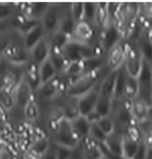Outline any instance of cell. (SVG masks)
<instances>
[{
  "mask_svg": "<svg viewBox=\"0 0 152 159\" xmlns=\"http://www.w3.org/2000/svg\"><path fill=\"white\" fill-rule=\"evenodd\" d=\"M109 116L114 123L115 131L124 135L131 128L132 116L130 107L127 106L122 100H113Z\"/></svg>",
  "mask_w": 152,
  "mask_h": 159,
  "instance_id": "obj_1",
  "label": "cell"
},
{
  "mask_svg": "<svg viewBox=\"0 0 152 159\" xmlns=\"http://www.w3.org/2000/svg\"><path fill=\"white\" fill-rule=\"evenodd\" d=\"M60 52L68 62L81 61L97 56L94 53L93 48L87 43H81L73 39L69 40Z\"/></svg>",
  "mask_w": 152,
  "mask_h": 159,
  "instance_id": "obj_2",
  "label": "cell"
},
{
  "mask_svg": "<svg viewBox=\"0 0 152 159\" xmlns=\"http://www.w3.org/2000/svg\"><path fill=\"white\" fill-rule=\"evenodd\" d=\"M53 143L73 149L79 147L81 143L74 133L70 121L64 118L61 119L58 124Z\"/></svg>",
  "mask_w": 152,
  "mask_h": 159,
  "instance_id": "obj_3",
  "label": "cell"
},
{
  "mask_svg": "<svg viewBox=\"0 0 152 159\" xmlns=\"http://www.w3.org/2000/svg\"><path fill=\"white\" fill-rule=\"evenodd\" d=\"M139 92L137 97L149 106L152 105V66L143 59V64L137 78Z\"/></svg>",
  "mask_w": 152,
  "mask_h": 159,
  "instance_id": "obj_4",
  "label": "cell"
},
{
  "mask_svg": "<svg viewBox=\"0 0 152 159\" xmlns=\"http://www.w3.org/2000/svg\"><path fill=\"white\" fill-rule=\"evenodd\" d=\"M98 79L97 72L84 74L69 86L67 93L70 98H79L95 87Z\"/></svg>",
  "mask_w": 152,
  "mask_h": 159,
  "instance_id": "obj_5",
  "label": "cell"
},
{
  "mask_svg": "<svg viewBox=\"0 0 152 159\" xmlns=\"http://www.w3.org/2000/svg\"><path fill=\"white\" fill-rule=\"evenodd\" d=\"M64 13L58 4H49L40 21L46 33H53L58 29Z\"/></svg>",
  "mask_w": 152,
  "mask_h": 159,
  "instance_id": "obj_6",
  "label": "cell"
},
{
  "mask_svg": "<svg viewBox=\"0 0 152 159\" xmlns=\"http://www.w3.org/2000/svg\"><path fill=\"white\" fill-rule=\"evenodd\" d=\"M99 94V87H94L77 99V107L80 115L87 116L93 112L96 106Z\"/></svg>",
  "mask_w": 152,
  "mask_h": 159,
  "instance_id": "obj_7",
  "label": "cell"
},
{
  "mask_svg": "<svg viewBox=\"0 0 152 159\" xmlns=\"http://www.w3.org/2000/svg\"><path fill=\"white\" fill-rule=\"evenodd\" d=\"M143 64V58L139 51L131 49L126 55L124 68L127 74L135 79H137Z\"/></svg>",
  "mask_w": 152,
  "mask_h": 159,
  "instance_id": "obj_8",
  "label": "cell"
},
{
  "mask_svg": "<svg viewBox=\"0 0 152 159\" xmlns=\"http://www.w3.org/2000/svg\"><path fill=\"white\" fill-rule=\"evenodd\" d=\"M141 139L142 137L138 135H134L128 131L124 135L122 146V159H134Z\"/></svg>",
  "mask_w": 152,
  "mask_h": 159,
  "instance_id": "obj_9",
  "label": "cell"
},
{
  "mask_svg": "<svg viewBox=\"0 0 152 159\" xmlns=\"http://www.w3.org/2000/svg\"><path fill=\"white\" fill-rule=\"evenodd\" d=\"M51 50V48L49 40L47 39L45 36L36 43L29 52L33 62L39 66L40 64L49 58Z\"/></svg>",
  "mask_w": 152,
  "mask_h": 159,
  "instance_id": "obj_10",
  "label": "cell"
},
{
  "mask_svg": "<svg viewBox=\"0 0 152 159\" xmlns=\"http://www.w3.org/2000/svg\"><path fill=\"white\" fill-rule=\"evenodd\" d=\"M69 121L74 133L79 139L80 143L89 138L92 123L86 116L79 115Z\"/></svg>",
  "mask_w": 152,
  "mask_h": 159,
  "instance_id": "obj_11",
  "label": "cell"
},
{
  "mask_svg": "<svg viewBox=\"0 0 152 159\" xmlns=\"http://www.w3.org/2000/svg\"><path fill=\"white\" fill-rule=\"evenodd\" d=\"M88 139L82 141L80 143V147L83 159H102L105 156V152L99 144H98L90 139V140L88 141Z\"/></svg>",
  "mask_w": 152,
  "mask_h": 159,
  "instance_id": "obj_12",
  "label": "cell"
},
{
  "mask_svg": "<svg viewBox=\"0 0 152 159\" xmlns=\"http://www.w3.org/2000/svg\"><path fill=\"white\" fill-rule=\"evenodd\" d=\"M45 33L46 32L40 21L27 30L24 40L27 49L29 51L40 40L45 37Z\"/></svg>",
  "mask_w": 152,
  "mask_h": 159,
  "instance_id": "obj_13",
  "label": "cell"
},
{
  "mask_svg": "<svg viewBox=\"0 0 152 159\" xmlns=\"http://www.w3.org/2000/svg\"><path fill=\"white\" fill-rule=\"evenodd\" d=\"M57 71L53 66L52 62L48 59L40 64L38 68V84L40 87L45 85L54 79Z\"/></svg>",
  "mask_w": 152,
  "mask_h": 159,
  "instance_id": "obj_14",
  "label": "cell"
},
{
  "mask_svg": "<svg viewBox=\"0 0 152 159\" xmlns=\"http://www.w3.org/2000/svg\"><path fill=\"white\" fill-rule=\"evenodd\" d=\"M123 136V134L115 131L111 134L107 136L103 144L110 154L120 158H122L121 155Z\"/></svg>",
  "mask_w": 152,
  "mask_h": 159,
  "instance_id": "obj_15",
  "label": "cell"
},
{
  "mask_svg": "<svg viewBox=\"0 0 152 159\" xmlns=\"http://www.w3.org/2000/svg\"><path fill=\"white\" fill-rule=\"evenodd\" d=\"M109 52V53L108 58V65L113 69V71H116L122 66V62L125 60L126 52L124 48L118 43Z\"/></svg>",
  "mask_w": 152,
  "mask_h": 159,
  "instance_id": "obj_16",
  "label": "cell"
},
{
  "mask_svg": "<svg viewBox=\"0 0 152 159\" xmlns=\"http://www.w3.org/2000/svg\"><path fill=\"white\" fill-rule=\"evenodd\" d=\"M72 35L74 38L73 40L81 43H87L92 37V28L86 21H81L76 23Z\"/></svg>",
  "mask_w": 152,
  "mask_h": 159,
  "instance_id": "obj_17",
  "label": "cell"
},
{
  "mask_svg": "<svg viewBox=\"0 0 152 159\" xmlns=\"http://www.w3.org/2000/svg\"><path fill=\"white\" fill-rule=\"evenodd\" d=\"M127 75L124 66H122L117 70L113 99L122 100V97L125 95Z\"/></svg>",
  "mask_w": 152,
  "mask_h": 159,
  "instance_id": "obj_18",
  "label": "cell"
},
{
  "mask_svg": "<svg viewBox=\"0 0 152 159\" xmlns=\"http://www.w3.org/2000/svg\"><path fill=\"white\" fill-rule=\"evenodd\" d=\"M149 106L138 97L132 99L130 111L132 118L139 122L146 120Z\"/></svg>",
  "mask_w": 152,
  "mask_h": 159,
  "instance_id": "obj_19",
  "label": "cell"
},
{
  "mask_svg": "<svg viewBox=\"0 0 152 159\" xmlns=\"http://www.w3.org/2000/svg\"><path fill=\"white\" fill-rule=\"evenodd\" d=\"M119 39V32L117 27L112 25L108 27L103 38V45L105 49L109 51L118 43Z\"/></svg>",
  "mask_w": 152,
  "mask_h": 159,
  "instance_id": "obj_20",
  "label": "cell"
},
{
  "mask_svg": "<svg viewBox=\"0 0 152 159\" xmlns=\"http://www.w3.org/2000/svg\"><path fill=\"white\" fill-rule=\"evenodd\" d=\"M76 25V23L73 19L69 7L63 14L58 30L70 36L73 34Z\"/></svg>",
  "mask_w": 152,
  "mask_h": 159,
  "instance_id": "obj_21",
  "label": "cell"
},
{
  "mask_svg": "<svg viewBox=\"0 0 152 159\" xmlns=\"http://www.w3.org/2000/svg\"><path fill=\"white\" fill-rule=\"evenodd\" d=\"M83 73L97 72L99 68L103 64V59L98 55L81 61Z\"/></svg>",
  "mask_w": 152,
  "mask_h": 159,
  "instance_id": "obj_22",
  "label": "cell"
},
{
  "mask_svg": "<svg viewBox=\"0 0 152 159\" xmlns=\"http://www.w3.org/2000/svg\"><path fill=\"white\" fill-rule=\"evenodd\" d=\"M49 59L55 68L57 73L62 71H64L68 64H69L60 51H55L53 49L51 50Z\"/></svg>",
  "mask_w": 152,
  "mask_h": 159,
  "instance_id": "obj_23",
  "label": "cell"
},
{
  "mask_svg": "<svg viewBox=\"0 0 152 159\" xmlns=\"http://www.w3.org/2000/svg\"><path fill=\"white\" fill-rule=\"evenodd\" d=\"M69 36L60 30L53 32L51 40H49L51 49L60 51L69 40Z\"/></svg>",
  "mask_w": 152,
  "mask_h": 159,
  "instance_id": "obj_24",
  "label": "cell"
},
{
  "mask_svg": "<svg viewBox=\"0 0 152 159\" xmlns=\"http://www.w3.org/2000/svg\"><path fill=\"white\" fill-rule=\"evenodd\" d=\"M98 11V3L86 2H84L83 20L87 23L96 20Z\"/></svg>",
  "mask_w": 152,
  "mask_h": 159,
  "instance_id": "obj_25",
  "label": "cell"
},
{
  "mask_svg": "<svg viewBox=\"0 0 152 159\" xmlns=\"http://www.w3.org/2000/svg\"><path fill=\"white\" fill-rule=\"evenodd\" d=\"M139 92V84L137 79H135L127 75L126 82L125 95L128 98L134 99L138 96Z\"/></svg>",
  "mask_w": 152,
  "mask_h": 159,
  "instance_id": "obj_26",
  "label": "cell"
},
{
  "mask_svg": "<svg viewBox=\"0 0 152 159\" xmlns=\"http://www.w3.org/2000/svg\"><path fill=\"white\" fill-rule=\"evenodd\" d=\"M30 86L29 83H25L20 86L17 94V102L22 106H26L29 102L30 97Z\"/></svg>",
  "mask_w": 152,
  "mask_h": 159,
  "instance_id": "obj_27",
  "label": "cell"
},
{
  "mask_svg": "<svg viewBox=\"0 0 152 159\" xmlns=\"http://www.w3.org/2000/svg\"><path fill=\"white\" fill-rule=\"evenodd\" d=\"M96 123L100 129L106 134V136L115 131L114 123L109 116L100 117Z\"/></svg>",
  "mask_w": 152,
  "mask_h": 159,
  "instance_id": "obj_28",
  "label": "cell"
},
{
  "mask_svg": "<svg viewBox=\"0 0 152 159\" xmlns=\"http://www.w3.org/2000/svg\"><path fill=\"white\" fill-rule=\"evenodd\" d=\"M139 52L143 60L152 64V42L149 39L141 41Z\"/></svg>",
  "mask_w": 152,
  "mask_h": 159,
  "instance_id": "obj_29",
  "label": "cell"
},
{
  "mask_svg": "<svg viewBox=\"0 0 152 159\" xmlns=\"http://www.w3.org/2000/svg\"><path fill=\"white\" fill-rule=\"evenodd\" d=\"M106 134L104 133L96 122L92 123L90 131L89 134V138L95 141L98 144H104L105 139H106Z\"/></svg>",
  "mask_w": 152,
  "mask_h": 159,
  "instance_id": "obj_30",
  "label": "cell"
},
{
  "mask_svg": "<svg viewBox=\"0 0 152 159\" xmlns=\"http://www.w3.org/2000/svg\"><path fill=\"white\" fill-rule=\"evenodd\" d=\"M70 11L73 19L76 23L83 20L84 2H76L71 4Z\"/></svg>",
  "mask_w": 152,
  "mask_h": 159,
  "instance_id": "obj_31",
  "label": "cell"
},
{
  "mask_svg": "<svg viewBox=\"0 0 152 159\" xmlns=\"http://www.w3.org/2000/svg\"><path fill=\"white\" fill-rule=\"evenodd\" d=\"M75 149L56 144V152L57 159H69V158L72 156Z\"/></svg>",
  "mask_w": 152,
  "mask_h": 159,
  "instance_id": "obj_32",
  "label": "cell"
},
{
  "mask_svg": "<svg viewBox=\"0 0 152 159\" xmlns=\"http://www.w3.org/2000/svg\"><path fill=\"white\" fill-rule=\"evenodd\" d=\"M41 159H57L56 144L54 143L50 144L45 152L41 156Z\"/></svg>",
  "mask_w": 152,
  "mask_h": 159,
  "instance_id": "obj_33",
  "label": "cell"
},
{
  "mask_svg": "<svg viewBox=\"0 0 152 159\" xmlns=\"http://www.w3.org/2000/svg\"><path fill=\"white\" fill-rule=\"evenodd\" d=\"M147 148V142L145 137L142 138L139 145L138 150L134 159H145V151Z\"/></svg>",
  "mask_w": 152,
  "mask_h": 159,
  "instance_id": "obj_34",
  "label": "cell"
},
{
  "mask_svg": "<svg viewBox=\"0 0 152 159\" xmlns=\"http://www.w3.org/2000/svg\"><path fill=\"white\" fill-rule=\"evenodd\" d=\"M25 108L27 117L29 119H35L38 116V111L36 108V106L34 103H32L29 102V103L25 107Z\"/></svg>",
  "mask_w": 152,
  "mask_h": 159,
  "instance_id": "obj_35",
  "label": "cell"
},
{
  "mask_svg": "<svg viewBox=\"0 0 152 159\" xmlns=\"http://www.w3.org/2000/svg\"><path fill=\"white\" fill-rule=\"evenodd\" d=\"M12 13V9L9 6L0 4V19H4L9 17Z\"/></svg>",
  "mask_w": 152,
  "mask_h": 159,
  "instance_id": "obj_36",
  "label": "cell"
},
{
  "mask_svg": "<svg viewBox=\"0 0 152 159\" xmlns=\"http://www.w3.org/2000/svg\"><path fill=\"white\" fill-rule=\"evenodd\" d=\"M69 159H83L81 153L80 146L74 150L72 156L69 158Z\"/></svg>",
  "mask_w": 152,
  "mask_h": 159,
  "instance_id": "obj_37",
  "label": "cell"
},
{
  "mask_svg": "<svg viewBox=\"0 0 152 159\" xmlns=\"http://www.w3.org/2000/svg\"><path fill=\"white\" fill-rule=\"evenodd\" d=\"M145 159H152V143H147Z\"/></svg>",
  "mask_w": 152,
  "mask_h": 159,
  "instance_id": "obj_38",
  "label": "cell"
},
{
  "mask_svg": "<svg viewBox=\"0 0 152 159\" xmlns=\"http://www.w3.org/2000/svg\"><path fill=\"white\" fill-rule=\"evenodd\" d=\"M146 120L152 121V105L150 106H149Z\"/></svg>",
  "mask_w": 152,
  "mask_h": 159,
  "instance_id": "obj_39",
  "label": "cell"
},
{
  "mask_svg": "<svg viewBox=\"0 0 152 159\" xmlns=\"http://www.w3.org/2000/svg\"><path fill=\"white\" fill-rule=\"evenodd\" d=\"M3 86H4V83L2 80V77H0V92H1L2 88H3Z\"/></svg>",
  "mask_w": 152,
  "mask_h": 159,
  "instance_id": "obj_40",
  "label": "cell"
},
{
  "mask_svg": "<svg viewBox=\"0 0 152 159\" xmlns=\"http://www.w3.org/2000/svg\"><path fill=\"white\" fill-rule=\"evenodd\" d=\"M102 159H113L110 158V157H108V156H106V154H105V156L103 157V158Z\"/></svg>",
  "mask_w": 152,
  "mask_h": 159,
  "instance_id": "obj_41",
  "label": "cell"
},
{
  "mask_svg": "<svg viewBox=\"0 0 152 159\" xmlns=\"http://www.w3.org/2000/svg\"><path fill=\"white\" fill-rule=\"evenodd\" d=\"M1 54H2V53H1V49H0V58H1Z\"/></svg>",
  "mask_w": 152,
  "mask_h": 159,
  "instance_id": "obj_42",
  "label": "cell"
},
{
  "mask_svg": "<svg viewBox=\"0 0 152 159\" xmlns=\"http://www.w3.org/2000/svg\"></svg>",
  "mask_w": 152,
  "mask_h": 159,
  "instance_id": "obj_43",
  "label": "cell"
}]
</instances>
